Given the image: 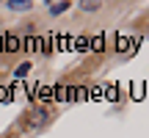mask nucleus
<instances>
[{"instance_id": "obj_1", "label": "nucleus", "mask_w": 149, "mask_h": 138, "mask_svg": "<svg viewBox=\"0 0 149 138\" xmlns=\"http://www.w3.org/2000/svg\"><path fill=\"white\" fill-rule=\"evenodd\" d=\"M50 119H53V111L44 108V105H39V108H33V111H28V116L22 119V127H25L28 133H39V130L47 127Z\"/></svg>"}, {"instance_id": "obj_2", "label": "nucleus", "mask_w": 149, "mask_h": 138, "mask_svg": "<svg viewBox=\"0 0 149 138\" xmlns=\"http://www.w3.org/2000/svg\"><path fill=\"white\" fill-rule=\"evenodd\" d=\"M19 47H22V42L17 33H6L3 36V53H19Z\"/></svg>"}, {"instance_id": "obj_3", "label": "nucleus", "mask_w": 149, "mask_h": 138, "mask_svg": "<svg viewBox=\"0 0 149 138\" xmlns=\"http://www.w3.org/2000/svg\"><path fill=\"white\" fill-rule=\"evenodd\" d=\"M77 8L83 11V14H94V11H100V8H102V0H80Z\"/></svg>"}, {"instance_id": "obj_4", "label": "nucleus", "mask_w": 149, "mask_h": 138, "mask_svg": "<svg viewBox=\"0 0 149 138\" xmlns=\"http://www.w3.org/2000/svg\"><path fill=\"white\" fill-rule=\"evenodd\" d=\"M72 6V0H58V3H53L50 6V17H58V14H64L66 8Z\"/></svg>"}, {"instance_id": "obj_5", "label": "nucleus", "mask_w": 149, "mask_h": 138, "mask_svg": "<svg viewBox=\"0 0 149 138\" xmlns=\"http://www.w3.org/2000/svg\"><path fill=\"white\" fill-rule=\"evenodd\" d=\"M6 6H8L11 11H28V8L33 6V0H8Z\"/></svg>"}, {"instance_id": "obj_6", "label": "nucleus", "mask_w": 149, "mask_h": 138, "mask_svg": "<svg viewBox=\"0 0 149 138\" xmlns=\"http://www.w3.org/2000/svg\"><path fill=\"white\" fill-rule=\"evenodd\" d=\"M130 47H133V39H130V36H122V39H119V44H116L119 53H127Z\"/></svg>"}, {"instance_id": "obj_7", "label": "nucleus", "mask_w": 149, "mask_h": 138, "mask_svg": "<svg viewBox=\"0 0 149 138\" xmlns=\"http://www.w3.org/2000/svg\"><path fill=\"white\" fill-rule=\"evenodd\" d=\"M74 50H77V53H86V50H88V36H80L77 42H74Z\"/></svg>"}, {"instance_id": "obj_8", "label": "nucleus", "mask_w": 149, "mask_h": 138, "mask_svg": "<svg viewBox=\"0 0 149 138\" xmlns=\"http://www.w3.org/2000/svg\"><path fill=\"white\" fill-rule=\"evenodd\" d=\"M88 47L94 50V53H102V50H105V42H102V39H94V42H88Z\"/></svg>"}, {"instance_id": "obj_9", "label": "nucleus", "mask_w": 149, "mask_h": 138, "mask_svg": "<svg viewBox=\"0 0 149 138\" xmlns=\"http://www.w3.org/2000/svg\"><path fill=\"white\" fill-rule=\"evenodd\" d=\"M28 72H31V64L25 61V64H19V66H17V72H14V75H17V77H25Z\"/></svg>"}, {"instance_id": "obj_10", "label": "nucleus", "mask_w": 149, "mask_h": 138, "mask_svg": "<svg viewBox=\"0 0 149 138\" xmlns=\"http://www.w3.org/2000/svg\"><path fill=\"white\" fill-rule=\"evenodd\" d=\"M11 97V91H8V86H0V100H8Z\"/></svg>"}, {"instance_id": "obj_11", "label": "nucleus", "mask_w": 149, "mask_h": 138, "mask_svg": "<svg viewBox=\"0 0 149 138\" xmlns=\"http://www.w3.org/2000/svg\"><path fill=\"white\" fill-rule=\"evenodd\" d=\"M44 3H47V6H53V3H58V0H44Z\"/></svg>"}]
</instances>
